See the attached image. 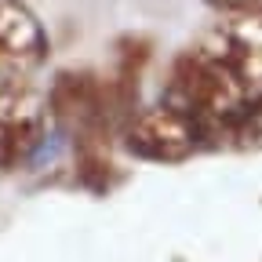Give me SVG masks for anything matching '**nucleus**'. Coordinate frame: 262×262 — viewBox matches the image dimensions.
I'll use <instances>...</instances> for the list:
<instances>
[{
  "mask_svg": "<svg viewBox=\"0 0 262 262\" xmlns=\"http://www.w3.org/2000/svg\"><path fill=\"white\" fill-rule=\"evenodd\" d=\"M204 44L241 77L251 102L262 98V8H248L229 15L215 33H208Z\"/></svg>",
  "mask_w": 262,
  "mask_h": 262,
  "instance_id": "nucleus-6",
  "label": "nucleus"
},
{
  "mask_svg": "<svg viewBox=\"0 0 262 262\" xmlns=\"http://www.w3.org/2000/svg\"><path fill=\"white\" fill-rule=\"evenodd\" d=\"M48 98L29 84H0V171H15L40 149Z\"/></svg>",
  "mask_w": 262,
  "mask_h": 262,
  "instance_id": "nucleus-4",
  "label": "nucleus"
},
{
  "mask_svg": "<svg viewBox=\"0 0 262 262\" xmlns=\"http://www.w3.org/2000/svg\"><path fill=\"white\" fill-rule=\"evenodd\" d=\"M124 146L142 160L179 164V160H186V157H193L201 149L204 139H201V131L193 127V120H186L171 106L157 102V106L135 110V117L124 124Z\"/></svg>",
  "mask_w": 262,
  "mask_h": 262,
  "instance_id": "nucleus-3",
  "label": "nucleus"
},
{
  "mask_svg": "<svg viewBox=\"0 0 262 262\" xmlns=\"http://www.w3.org/2000/svg\"><path fill=\"white\" fill-rule=\"evenodd\" d=\"M48 58V33L22 0H0V80L22 84Z\"/></svg>",
  "mask_w": 262,
  "mask_h": 262,
  "instance_id": "nucleus-5",
  "label": "nucleus"
},
{
  "mask_svg": "<svg viewBox=\"0 0 262 262\" xmlns=\"http://www.w3.org/2000/svg\"><path fill=\"white\" fill-rule=\"evenodd\" d=\"M48 113L70 131L73 142L110 135L117 127V110L110 98V84L91 70H66L55 77L48 95Z\"/></svg>",
  "mask_w": 262,
  "mask_h": 262,
  "instance_id": "nucleus-2",
  "label": "nucleus"
},
{
  "mask_svg": "<svg viewBox=\"0 0 262 262\" xmlns=\"http://www.w3.org/2000/svg\"><path fill=\"white\" fill-rule=\"evenodd\" d=\"M160 102L193 120L204 142H215L233 139V127L248 113L251 95L241 84V77L201 40L175 58Z\"/></svg>",
  "mask_w": 262,
  "mask_h": 262,
  "instance_id": "nucleus-1",
  "label": "nucleus"
},
{
  "mask_svg": "<svg viewBox=\"0 0 262 262\" xmlns=\"http://www.w3.org/2000/svg\"><path fill=\"white\" fill-rule=\"evenodd\" d=\"M204 4H211V8H219V11H229V15H237V11L258 8V0H204Z\"/></svg>",
  "mask_w": 262,
  "mask_h": 262,
  "instance_id": "nucleus-7",
  "label": "nucleus"
}]
</instances>
